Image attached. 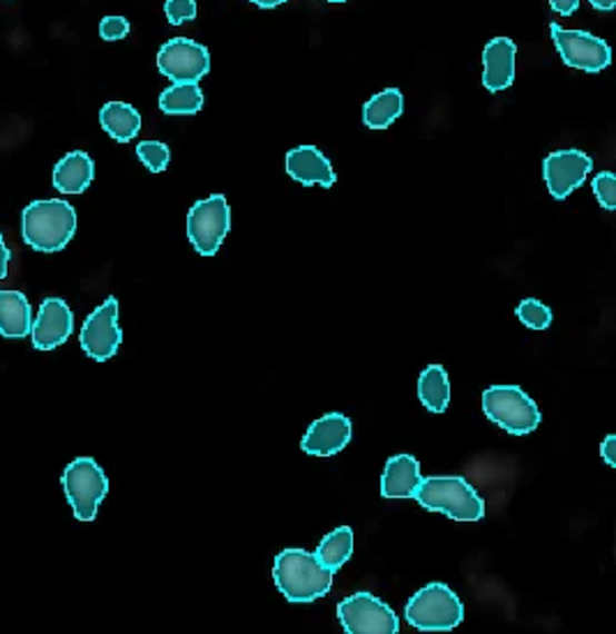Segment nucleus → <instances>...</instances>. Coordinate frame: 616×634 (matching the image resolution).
Segmentation results:
<instances>
[{
	"label": "nucleus",
	"instance_id": "obj_15",
	"mask_svg": "<svg viewBox=\"0 0 616 634\" xmlns=\"http://www.w3.org/2000/svg\"><path fill=\"white\" fill-rule=\"evenodd\" d=\"M285 169L296 182L305 187L321 185L328 189L337 180L328 157L315 146H300V148L289 150L287 160H285Z\"/></svg>",
	"mask_w": 616,
	"mask_h": 634
},
{
	"label": "nucleus",
	"instance_id": "obj_23",
	"mask_svg": "<svg viewBox=\"0 0 616 634\" xmlns=\"http://www.w3.org/2000/svg\"><path fill=\"white\" fill-rule=\"evenodd\" d=\"M351 554H354V531L349 526H340L324 537L315 556L324 567L330 569V573H340V567L351 558Z\"/></svg>",
	"mask_w": 616,
	"mask_h": 634
},
{
	"label": "nucleus",
	"instance_id": "obj_2",
	"mask_svg": "<svg viewBox=\"0 0 616 634\" xmlns=\"http://www.w3.org/2000/svg\"><path fill=\"white\" fill-rule=\"evenodd\" d=\"M21 231L26 245L53 254L68 247L77 231V210L63 199L33 201L23 208Z\"/></svg>",
	"mask_w": 616,
	"mask_h": 634
},
{
	"label": "nucleus",
	"instance_id": "obj_3",
	"mask_svg": "<svg viewBox=\"0 0 616 634\" xmlns=\"http://www.w3.org/2000/svg\"><path fill=\"white\" fill-rule=\"evenodd\" d=\"M414 498L425 511L441 513L455 522H480L485 517V501L459 475L423 478Z\"/></svg>",
	"mask_w": 616,
	"mask_h": 634
},
{
	"label": "nucleus",
	"instance_id": "obj_16",
	"mask_svg": "<svg viewBox=\"0 0 616 634\" xmlns=\"http://www.w3.org/2000/svg\"><path fill=\"white\" fill-rule=\"evenodd\" d=\"M517 44L510 38H495L483 51V86L487 92H501L515 81Z\"/></svg>",
	"mask_w": 616,
	"mask_h": 634
},
{
	"label": "nucleus",
	"instance_id": "obj_22",
	"mask_svg": "<svg viewBox=\"0 0 616 634\" xmlns=\"http://www.w3.org/2000/svg\"><path fill=\"white\" fill-rule=\"evenodd\" d=\"M418 397L433 414H444L450 406V378L441 365H429L418 378Z\"/></svg>",
	"mask_w": 616,
	"mask_h": 634
},
{
	"label": "nucleus",
	"instance_id": "obj_20",
	"mask_svg": "<svg viewBox=\"0 0 616 634\" xmlns=\"http://www.w3.org/2000/svg\"><path fill=\"white\" fill-rule=\"evenodd\" d=\"M102 130L118 143H128L141 132V116L132 105L107 102L100 111Z\"/></svg>",
	"mask_w": 616,
	"mask_h": 634
},
{
	"label": "nucleus",
	"instance_id": "obj_8",
	"mask_svg": "<svg viewBox=\"0 0 616 634\" xmlns=\"http://www.w3.org/2000/svg\"><path fill=\"white\" fill-rule=\"evenodd\" d=\"M337 618H340L347 634H397L399 621L395 612L384 600L367 591H358L345 597L337 605Z\"/></svg>",
	"mask_w": 616,
	"mask_h": 634
},
{
	"label": "nucleus",
	"instance_id": "obj_4",
	"mask_svg": "<svg viewBox=\"0 0 616 634\" xmlns=\"http://www.w3.org/2000/svg\"><path fill=\"white\" fill-rule=\"evenodd\" d=\"M407 623L420 632H450L465 621V607L446 584H427L405 607Z\"/></svg>",
	"mask_w": 616,
	"mask_h": 634
},
{
	"label": "nucleus",
	"instance_id": "obj_1",
	"mask_svg": "<svg viewBox=\"0 0 616 634\" xmlns=\"http://www.w3.org/2000/svg\"><path fill=\"white\" fill-rule=\"evenodd\" d=\"M332 577L335 573H330L315 554L305 549H285L275 556V586L296 605H310V602L328 595L332 588Z\"/></svg>",
	"mask_w": 616,
	"mask_h": 634
},
{
	"label": "nucleus",
	"instance_id": "obj_11",
	"mask_svg": "<svg viewBox=\"0 0 616 634\" xmlns=\"http://www.w3.org/2000/svg\"><path fill=\"white\" fill-rule=\"evenodd\" d=\"M81 348L88 358L105 363L118 354L122 344V333L118 326V300L107 298L96 311H92L79 335Z\"/></svg>",
	"mask_w": 616,
	"mask_h": 634
},
{
	"label": "nucleus",
	"instance_id": "obj_27",
	"mask_svg": "<svg viewBox=\"0 0 616 634\" xmlns=\"http://www.w3.org/2000/svg\"><path fill=\"white\" fill-rule=\"evenodd\" d=\"M592 187H594V195L598 197V204L605 210H614L616 208V178H614V174H609V171L598 174L594 178Z\"/></svg>",
	"mask_w": 616,
	"mask_h": 634
},
{
	"label": "nucleus",
	"instance_id": "obj_13",
	"mask_svg": "<svg viewBox=\"0 0 616 634\" xmlns=\"http://www.w3.org/2000/svg\"><path fill=\"white\" fill-rule=\"evenodd\" d=\"M74 330V314L68 307L66 300L60 298H47L40 305L38 319L30 328V337H33V346L38 351H53L56 346L66 344Z\"/></svg>",
	"mask_w": 616,
	"mask_h": 634
},
{
	"label": "nucleus",
	"instance_id": "obj_6",
	"mask_svg": "<svg viewBox=\"0 0 616 634\" xmlns=\"http://www.w3.org/2000/svg\"><path fill=\"white\" fill-rule=\"evenodd\" d=\"M63 489L79 522L98 517L102 501L109 494V481L102 466L92 457H79L63 473Z\"/></svg>",
	"mask_w": 616,
	"mask_h": 634
},
{
	"label": "nucleus",
	"instance_id": "obj_10",
	"mask_svg": "<svg viewBox=\"0 0 616 634\" xmlns=\"http://www.w3.org/2000/svg\"><path fill=\"white\" fill-rule=\"evenodd\" d=\"M158 70L173 83H199L210 72V53L188 38H173L158 53Z\"/></svg>",
	"mask_w": 616,
	"mask_h": 634
},
{
	"label": "nucleus",
	"instance_id": "obj_31",
	"mask_svg": "<svg viewBox=\"0 0 616 634\" xmlns=\"http://www.w3.org/2000/svg\"><path fill=\"white\" fill-rule=\"evenodd\" d=\"M549 6L554 12H559L562 17H570L579 8V0H549Z\"/></svg>",
	"mask_w": 616,
	"mask_h": 634
},
{
	"label": "nucleus",
	"instance_id": "obj_18",
	"mask_svg": "<svg viewBox=\"0 0 616 634\" xmlns=\"http://www.w3.org/2000/svg\"><path fill=\"white\" fill-rule=\"evenodd\" d=\"M96 178V165L83 150L68 152L53 169V187L63 195H81Z\"/></svg>",
	"mask_w": 616,
	"mask_h": 634
},
{
	"label": "nucleus",
	"instance_id": "obj_35",
	"mask_svg": "<svg viewBox=\"0 0 616 634\" xmlns=\"http://www.w3.org/2000/svg\"><path fill=\"white\" fill-rule=\"evenodd\" d=\"M328 3H347V0H328Z\"/></svg>",
	"mask_w": 616,
	"mask_h": 634
},
{
	"label": "nucleus",
	"instance_id": "obj_14",
	"mask_svg": "<svg viewBox=\"0 0 616 634\" xmlns=\"http://www.w3.org/2000/svg\"><path fill=\"white\" fill-rule=\"evenodd\" d=\"M351 420L342 414H326L315 420L300 440V450L312 457H332L342 453L351 440Z\"/></svg>",
	"mask_w": 616,
	"mask_h": 634
},
{
	"label": "nucleus",
	"instance_id": "obj_9",
	"mask_svg": "<svg viewBox=\"0 0 616 634\" xmlns=\"http://www.w3.org/2000/svg\"><path fill=\"white\" fill-rule=\"evenodd\" d=\"M552 38L557 44L562 60L568 68L598 75L612 62V51L609 44L592 33H584V30H568L562 28L559 23H552Z\"/></svg>",
	"mask_w": 616,
	"mask_h": 634
},
{
	"label": "nucleus",
	"instance_id": "obj_34",
	"mask_svg": "<svg viewBox=\"0 0 616 634\" xmlns=\"http://www.w3.org/2000/svg\"><path fill=\"white\" fill-rule=\"evenodd\" d=\"M252 3L259 6V8H264V10H270V8H277V6L287 3V0H252Z\"/></svg>",
	"mask_w": 616,
	"mask_h": 634
},
{
	"label": "nucleus",
	"instance_id": "obj_7",
	"mask_svg": "<svg viewBox=\"0 0 616 634\" xmlns=\"http://www.w3.org/2000/svg\"><path fill=\"white\" fill-rule=\"evenodd\" d=\"M231 229L227 197L212 195L197 201L188 212V238L201 257H215Z\"/></svg>",
	"mask_w": 616,
	"mask_h": 634
},
{
	"label": "nucleus",
	"instance_id": "obj_28",
	"mask_svg": "<svg viewBox=\"0 0 616 634\" xmlns=\"http://www.w3.org/2000/svg\"><path fill=\"white\" fill-rule=\"evenodd\" d=\"M165 12L169 23L180 26L185 21H192L197 17V3L195 0H167Z\"/></svg>",
	"mask_w": 616,
	"mask_h": 634
},
{
	"label": "nucleus",
	"instance_id": "obj_19",
	"mask_svg": "<svg viewBox=\"0 0 616 634\" xmlns=\"http://www.w3.org/2000/svg\"><path fill=\"white\" fill-rule=\"evenodd\" d=\"M33 328V311L21 291H0V335L21 339Z\"/></svg>",
	"mask_w": 616,
	"mask_h": 634
},
{
	"label": "nucleus",
	"instance_id": "obj_24",
	"mask_svg": "<svg viewBox=\"0 0 616 634\" xmlns=\"http://www.w3.org/2000/svg\"><path fill=\"white\" fill-rule=\"evenodd\" d=\"M203 107L199 83H173L160 95V109L167 116H195Z\"/></svg>",
	"mask_w": 616,
	"mask_h": 634
},
{
	"label": "nucleus",
	"instance_id": "obj_12",
	"mask_svg": "<svg viewBox=\"0 0 616 634\" xmlns=\"http://www.w3.org/2000/svg\"><path fill=\"white\" fill-rule=\"evenodd\" d=\"M594 169V160L582 150H557L549 152L543 162V178L549 189V195L564 201L570 197L573 189H577L587 180L589 171Z\"/></svg>",
	"mask_w": 616,
	"mask_h": 634
},
{
	"label": "nucleus",
	"instance_id": "obj_17",
	"mask_svg": "<svg viewBox=\"0 0 616 634\" xmlns=\"http://www.w3.org/2000/svg\"><path fill=\"white\" fill-rule=\"evenodd\" d=\"M423 481L420 464L411 455H397L386 462L381 478V496L393 498H414L418 485Z\"/></svg>",
	"mask_w": 616,
	"mask_h": 634
},
{
	"label": "nucleus",
	"instance_id": "obj_33",
	"mask_svg": "<svg viewBox=\"0 0 616 634\" xmlns=\"http://www.w3.org/2000/svg\"><path fill=\"white\" fill-rule=\"evenodd\" d=\"M592 6H594L596 10H603V12H609V10H614V6H616V0H592Z\"/></svg>",
	"mask_w": 616,
	"mask_h": 634
},
{
	"label": "nucleus",
	"instance_id": "obj_32",
	"mask_svg": "<svg viewBox=\"0 0 616 634\" xmlns=\"http://www.w3.org/2000/svg\"><path fill=\"white\" fill-rule=\"evenodd\" d=\"M10 259H12V251L8 249L3 236H0V279L8 277V268H10Z\"/></svg>",
	"mask_w": 616,
	"mask_h": 634
},
{
	"label": "nucleus",
	"instance_id": "obj_29",
	"mask_svg": "<svg viewBox=\"0 0 616 634\" xmlns=\"http://www.w3.org/2000/svg\"><path fill=\"white\" fill-rule=\"evenodd\" d=\"M128 33H130V21L126 17H105L100 21V38L107 42L128 38Z\"/></svg>",
	"mask_w": 616,
	"mask_h": 634
},
{
	"label": "nucleus",
	"instance_id": "obj_30",
	"mask_svg": "<svg viewBox=\"0 0 616 634\" xmlns=\"http://www.w3.org/2000/svg\"><path fill=\"white\" fill-rule=\"evenodd\" d=\"M600 457L605 459V464L607 466H616V436L614 434H609L607 438H605V443L600 446Z\"/></svg>",
	"mask_w": 616,
	"mask_h": 634
},
{
	"label": "nucleus",
	"instance_id": "obj_21",
	"mask_svg": "<svg viewBox=\"0 0 616 634\" xmlns=\"http://www.w3.org/2000/svg\"><path fill=\"white\" fill-rule=\"evenodd\" d=\"M405 111V98L397 88H386L377 92L362 109V122L369 130H386Z\"/></svg>",
	"mask_w": 616,
	"mask_h": 634
},
{
	"label": "nucleus",
	"instance_id": "obj_26",
	"mask_svg": "<svg viewBox=\"0 0 616 634\" xmlns=\"http://www.w3.org/2000/svg\"><path fill=\"white\" fill-rule=\"evenodd\" d=\"M137 157L143 162V167L152 174H162L171 162V150L162 141H141L137 146Z\"/></svg>",
	"mask_w": 616,
	"mask_h": 634
},
{
	"label": "nucleus",
	"instance_id": "obj_25",
	"mask_svg": "<svg viewBox=\"0 0 616 634\" xmlns=\"http://www.w3.org/2000/svg\"><path fill=\"white\" fill-rule=\"evenodd\" d=\"M517 319L529 330H545L552 324V309L536 298H527L517 305Z\"/></svg>",
	"mask_w": 616,
	"mask_h": 634
},
{
	"label": "nucleus",
	"instance_id": "obj_5",
	"mask_svg": "<svg viewBox=\"0 0 616 634\" xmlns=\"http://www.w3.org/2000/svg\"><path fill=\"white\" fill-rule=\"evenodd\" d=\"M485 416L513 436L531 434L540 425L536 402L519 386H491L483 393Z\"/></svg>",
	"mask_w": 616,
	"mask_h": 634
}]
</instances>
